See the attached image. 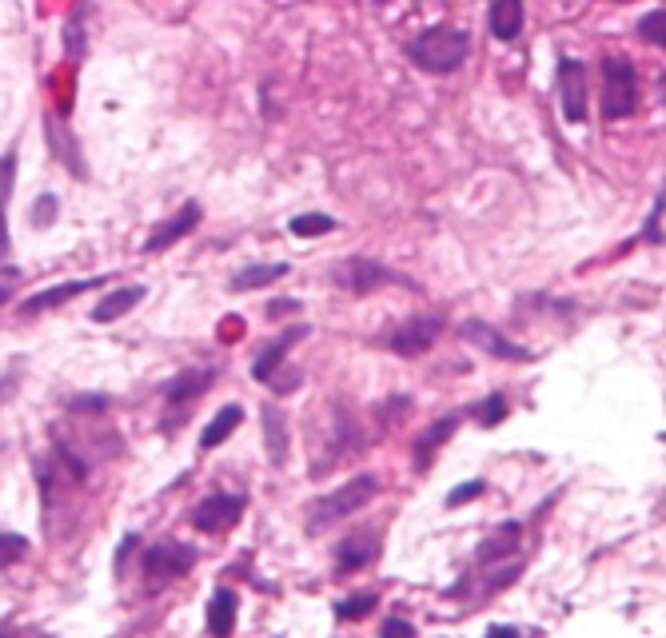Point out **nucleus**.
<instances>
[{
  "label": "nucleus",
  "mask_w": 666,
  "mask_h": 638,
  "mask_svg": "<svg viewBox=\"0 0 666 638\" xmlns=\"http://www.w3.org/2000/svg\"><path fill=\"white\" fill-rule=\"evenodd\" d=\"M635 32H639V40H647V44H655V48L666 52V8L647 12V16L635 24Z\"/></svg>",
  "instance_id": "obj_26"
},
{
  "label": "nucleus",
  "mask_w": 666,
  "mask_h": 638,
  "mask_svg": "<svg viewBox=\"0 0 666 638\" xmlns=\"http://www.w3.org/2000/svg\"><path fill=\"white\" fill-rule=\"evenodd\" d=\"M379 638H415V627H411L407 619H387Z\"/></svg>",
  "instance_id": "obj_34"
},
{
  "label": "nucleus",
  "mask_w": 666,
  "mask_h": 638,
  "mask_svg": "<svg viewBox=\"0 0 666 638\" xmlns=\"http://www.w3.org/2000/svg\"><path fill=\"white\" fill-rule=\"evenodd\" d=\"M483 491H487V483H483V479H471V483H463V487H455V491L447 495V507H463V503L479 499Z\"/></svg>",
  "instance_id": "obj_31"
},
{
  "label": "nucleus",
  "mask_w": 666,
  "mask_h": 638,
  "mask_svg": "<svg viewBox=\"0 0 666 638\" xmlns=\"http://www.w3.org/2000/svg\"><path fill=\"white\" fill-rule=\"evenodd\" d=\"M639 108V68L627 56H603V120H631Z\"/></svg>",
  "instance_id": "obj_3"
},
{
  "label": "nucleus",
  "mask_w": 666,
  "mask_h": 638,
  "mask_svg": "<svg viewBox=\"0 0 666 638\" xmlns=\"http://www.w3.org/2000/svg\"><path fill=\"white\" fill-rule=\"evenodd\" d=\"M16 383H20V375H16V371H8V375L0 379V403H4V399L16 391Z\"/></svg>",
  "instance_id": "obj_38"
},
{
  "label": "nucleus",
  "mask_w": 666,
  "mask_h": 638,
  "mask_svg": "<svg viewBox=\"0 0 666 638\" xmlns=\"http://www.w3.org/2000/svg\"><path fill=\"white\" fill-rule=\"evenodd\" d=\"M332 284L343 288V292H351V296H371V292L391 288V284L415 288L407 276H399V272H391V268H383L379 260H367V256H347V260H339L332 268Z\"/></svg>",
  "instance_id": "obj_4"
},
{
  "label": "nucleus",
  "mask_w": 666,
  "mask_h": 638,
  "mask_svg": "<svg viewBox=\"0 0 666 638\" xmlns=\"http://www.w3.org/2000/svg\"><path fill=\"white\" fill-rule=\"evenodd\" d=\"M264 439H268V459L276 463V467H284V459H288V415L276 407V403H268L264 407Z\"/></svg>",
  "instance_id": "obj_17"
},
{
  "label": "nucleus",
  "mask_w": 666,
  "mask_h": 638,
  "mask_svg": "<svg viewBox=\"0 0 666 638\" xmlns=\"http://www.w3.org/2000/svg\"><path fill=\"white\" fill-rule=\"evenodd\" d=\"M200 216H204V208H200L196 200H192V204H184V208H180L172 220H164V224H160V228H156V232L144 240V252H148V256H156V252L172 248L176 240H184V236H188V232L200 224Z\"/></svg>",
  "instance_id": "obj_13"
},
{
  "label": "nucleus",
  "mask_w": 666,
  "mask_h": 638,
  "mask_svg": "<svg viewBox=\"0 0 666 638\" xmlns=\"http://www.w3.org/2000/svg\"><path fill=\"white\" fill-rule=\"evenodd\" d=\"M196 563V551L188 543H160L144 555V575L148 579H176Z\"/></svg>",
  "instance_id": "obj_12"
},
{
  "label": "nucleus",
  "mask_w": 666,
  "mask_h": 638,
  "mask_svg": "<svg viewBox=\"0 0 666 638\" xmlns=\"http://www.w3.org/2000/svg\"><path fill=\"white\" fill-rule=\"evenodd\" d=\"M52 220H56V196H40L36 208H32V224H36V228H48Z\"/></svg>",
  "instance_id": "obj_32"
},
{
  "label": "nucleus",
  "mask_w": 666,
  "mask_h": 638,
  "mask_svg": "<svg viewBox=\"0 0 666 638\" xmlns=\"http://www.w3.org/2000/svg\"><path fill=\"white\" fill-rule=\"evenodd\" d=\"M100 284H104V276H88V280H72V284H52V288H44V292H32V296L20 304V312H24V316H40V312L64 308L68 300H76V296H84V292H92V288H100Z\"/></svg>",
  "instance_id": "obj_10"
},
{
  "label": "nucleus",
  "mask_w": 666,
  "mask_h": 638,
  "mask_svg": "<svg viewBox=\"0 0 666 638\" xmlns=\"http://www.w3.org/2000/svg\"><path fill=\"white\" fill-rule=\"evenodd\" d=\"M611 4H631V0H611Z\"/></svg>",
  "instance_id": "obj_41"
},
{
  "label": "nucleus",
  "mask_w": 666,
  "mask_h": 638,
  "mask_svg": "<svg viewBox=\"0 0 666 638\" xmlns=\"http://www.w3.org/2000/svg\"><path fill=\"white\" fill-rule=\"evenodd\" d=\"M244 507H248L244 495H208V499L192 511V527H196V531H208V535H220V531H228V527L240 523Z\"/></svg>",
  "instance_id": "obj_8"
},
{
  "label": "nucleus",
  "mask_w": 666,
  "mask_h": 638,
  "mask_svg": "<svg viewBox=\"0 0 666 638\" xmlns=\"http://www.w3.org/2000/svg\"><path fill=\"white\" fill-rule=\"evenodd\" d=\"M4 208H8V200H0V260L8 256V244H12V240H8V212H4Z\"/></svg>",
  "instance_id": "obj_37"
},
{
  "label": "nucleus",
  "mask_w": 666,
  "mask_h": 638,
  "mask_svg": "<svg viewBox=\"0 0 666 638\" xmlns=\"http://www.w3.org/2000/svg\"><path fill=\"white\" fill-rule=\"evenodd\" d=\"M375 551H379V543H375L371 535H363V539H347V543L339 547V575L367 567V563L375 559Z\"/></svg>",
  "instance_id": "obj_23"
},
{
  "label": "nucleus",
  "mask_w": 666,
  "mask_h": 638,
  "mask_svg": "<svg viewBox=\"0 0 666 638\" xmlns=\"http://www.w3.org/2000/svg\"><path fill=\"white\" fill-rule=\"evenodd\" d=\"M244 423V407H236V403H228L224 411H216V419L204 427V435H200V447L204 451H212V447H220L236 427Z\"/></svg>",
  "instance_id": "obj_21"
},
{
  "label": "nucleus",
  "mask_w": 666,
  "mask_h": 638,
  "mask_svg": "<svg viewBox=\"0 0 666 638\" xmlns=\"http://www.w3.org/2000/svg\"><path fill=\"white\" fill-rule=\"evenodd\" d=\"M663 216H666V184H663V192H659V200H655V208H651V216H647V228H643L639 240L663 244Z\"/></svg>",
  "instance_id": "obj_29"
},
{
  "label": "nucleus",
  "mask_w": 666,
  "mask_h": 638,
  "mask_svg": "<svg viewBox=\"0 0 666 638\" xmlns=\"http://www.w3.org/2000/svg\"><path fill=\"white\" fill-rule=\"evenodd\" d=\"M487 638H519V631H515V627H495Z\"/></svg>",
  "instance_id": "obj_39"
},
{
  "label": "nucleus",
  "mask_w": 666,
  "mask_h": 638,
  "mask_svg": "<svg viewBox=\"0 0 666 638\" xmlns=\"http://www.w3.org/2000/svg\"><path fill=\"white\" fill-rule=\"evenodd\" d=\"M16 284H20V268H0V304H8V300H12Z\"/></svg>",
  "instance_id": "obj_33"
},
{
  "label": "nucleus",
  "mask_w": 666,
  "mask_h": 638,
  "mask_svg": "<svg viewBox=\"0 0 666 638\" xmlns=\"http://www.w3.org/2000/svg\"><path fill=\"white\" fill-rule=\"evenodd\" d=\"M519 539H523V527L519 523H503L483 547H479V563H499V559H507V555H515V547H519Z\"/></svg>",
  "instance_id": "obj_22"
},
{
  "label": "nucleus",
  "mask_w": 666,
  "mask_h": 638,
  "mask_svg": "<svg viewBox=\"0 0 666 638\" xmlns=\"http://www.w3.org/2000/svg\"><path fill=\"white\" fill-rule=\"evenodd\" d=\"M459 423H463V415H443V419H435L423 435H415V447H411V463H415V471H427V467L435 463V451L459 431Z\"/></svg>",
  "instance_id": "obj_14"
},
{
  "label": "nucleus",
  "mask_w": 666,
  "mask_h": 638,
  "mask_svg": "<svg viewBox=\"0 0 666 638\" xmlns=\"http://www.w3.org/2000/svg\"><path fill=\"white\" fill-rule=\"evenodd\" d=\"M0 638H4V635H0Z\"/></svg>",
  "instance_id": "obj_42"
},
{
  "label": "nucleus",
  "mask_w": 666,
  "mask_h": 638,
  "mask_svg": "<svg viewBox=\"0 0 666 638\" xmlns=\"http://www.w3.org/2000/svg\"><path fill=\"white\" fill-rule=\"evenodd\" d=\"M68 407H72V411H104V407H108V395H80V399H72Z\"/></svg>",
  "instance_id": "obj_35"
},
{
  "label": "nucleus",
  "mask_w": 666,
  "mask_h": 638,
  "mask_svg": "<svg viewBox=\"0 0 666 638\" xmlns=\"http://www.w3.org/2000/svg\"><path fill=\"white\" fill-rule=\"evenodd\" d=\"M375 495H379V479H375V475H355V479H347L343 487H335L332 495H324V499H316V503L308 507V531H312V535H316V531H328L332 523L355 515V511H363Z\"/></svg>",
  "instance_id": "obj_2"
},
{
  "label": "nucleus",
  "mask_w": 666,
  "mask_h": 638,
  "mask_svg": "<svg viewBox=\"0 0 666 638\" xmlns=\"http://www.w3.org/2000/svg\"><path fill=\"white\" fill-rule=\"evenodd\" d=\"M659 511H666V495H663V503H659Z\"/></svg>",
  "instance_id": "obj_40"
},
{
  "label": "nucleus",
  "mask_w": 666,
  "mask_h": 638,
  "mask_svg": "<svg viewBox=\"0 0 666 638\" xmlns=\"http://www.w3.org/2000/svg\"><path fill=\"white\" fill-rule=\"evenodd\" d=\"M443 331H447V319L443 316H411L403 319V323H395L383 343H387V351H395L403 359H415V355L431 351Z\"/></svg>",
  "instance_id": "obj_5"
},
{
  "label": "nucleus",
  "mask_w": 666,
  "mask_h": 638,
  "mask_svg": "<svg viewBox=\"0 0 666 638\" xmlns=\"http://www.w3.org/2000/svg\"><path fill=\"white\" fill-rule=\"evenodd\" d=\"M28 555V539L24 535H0V567H12Z\"/></svg>",
  "instance_id": "obj_30"
},
{
  "label": "nucleus",
  "mask_w": 666,
  "mask_h": 638,
  "mask_svg": "<svg viewBox=\"0 0 666 638\" xmlns=\"http://www.w3.org/2000/svg\"><path fill=\"white\" fill-rule=\"evenodd\" d=\"M288 272H292V264H252V268H244V272L232 276V292H256V288H268V284H276V280L288 276Z\"/></svg>",
  "instance_id": "obj_19"
},
{
  "label": "nucleus",
  "mask_w": 666,
  "mask_h": 638,
  "mask_svg": "<svg viewBox=\"0 0 666 638\" xmlns=\"http://www.w3.org/2000/svg\"><path fill=\"white\" fill-rule=\"evenodd\" d=\"M236 631V595L232 591H216L208 603V635L212 638H232Z\"/></svg>",
  "instance_id": "obj_18"
},
{
  "label": "nucleus",
  "mask_w": 666,
  "mask_h": 638,
  "mask_svg": "<svg viewBox=\"0 0 666 638\" xmlns=\"http://www.w3.org/2000/svg\"><path fill=\"white\" fill-rule=\"evenodd\" d=\"M288 228H292V236L312 240V236H328V232H335V220L332 216H324V212H304V216H296Z\"/></svg>",
  "instance_id": "obj_25"
},
{
  "label": "nucleus",
  "mask_w": 666,
  "mask_h": 638,
  "mask_svg": "<svg viewBox=\"0 0 666 638\" xmlns=\"http://www.w3.org/2000/svg\"><path fill=\"white\" fill-rule=\"evenodd\" d=\"M487 24H491V36L511 44L523 36V24H527V0H491V12H487Z\"/></svg>",
  "instance_id": "obj_15"
},
{
  "label": "nucleus",
  "mask_w": 666,
  "mask_h": 638,
  "mask_svg": "<svg viewBox=\"0 0 666 638\" xmlns=\"http://www.w3.org/2000/svg\"><path fill=\"white\" fill-rule=\"evenodd\" d=\"M144 300V288L140 284H128V288H116V292H108L96 308H92V323H116L120 316H128L136 304Z\"/></svg>",
  "instance_id": "obj_16"
},
{
  "label": "nucleus",
  "mask_w": 666,
  "mask_h": 638,
  "mask_svg": "<svg viewBox=\"0 0 666 638\" xmlns=\"http://www.w3.org/2000/svg\"><path fill=\"white\" fill-rule=\"evenodd\" d=\"M296 312H300V300H272V304H268V316L272 319L296 316Z\"/></svg>",
  "instance_id": "obj_36"
},
{
  "label": "nucleus",
  "mask_w": 666,
  "mask_h": 638,
  "mask_svg": "<svg viewBox=\"0 0 666 638\" xmlns=\"http://www.w3.org/2000/svg\"><path fill=\"white\" fill-rule=\"evenodd\" d=\"M48 144H52L56 160H64V164H68V172H72L76 180H84V176H88V168H84V160H80V152H76L72 132H68V128L60 132V124H56V120H48Z\"/></svg>",
  "instance_id": "obj_20"
},
{
  "label": "nucleus",
  "mask_w": 666,
  "mask_h": 638,
  "mask_svg": "<svg viewBox=\"0 0 666 638\" xmlns=\"http://www.w3.org/2000/svg\"><path fill=\"white\" fill-rule=\"evenodd\" d=\"M60 40H64V52H68L72 60H84V52H88V20H84V8H76V12L64 20Z\"/></svg>",
  "instance_id": "obj_24"
},
{
  "label": "nucleus",
  "mask_w": 666,
  "mask_h": 638,
  "mask_svg": "<svg viewBox=\"0 0 666 638\" xmlns=\"http://www.w3.org/2000/svg\"><path fill=\"white\" fill-rule=\"evenodd\" d=\"M371 607H375V595H351V599H339L335 603V619H363V615H371Z\"/></svg>",
  "instance_id": "obj_28"
},
{
  "label": "nucleus",
  "mask_w": 666,
  "mask_h": 638,
  "mask_svg": "<svg viewBox=\"0 0 666 638\" xmlns=\"http://www.w3.org/2000/svg\"><path fill=\"white\" fill-rule=\"evenodd\" d=\"M216 383V371L212 367H188V371H180V375H172L164 387H160V395H164V403L168 407H188L192 399H200L208 387Z\"/></svg>",
  "instance_id": "obj_11"
},
{
  "label": "nucleus",
  "mask_w": 666,
  "mask_h": 638,
  "mask_svg": "<svg viewBox=\"0 0 666 638\" xmlns=\"http://www.w3.org/2000/svg\"><path fill=\"white\" fill-rule=\"evenodd\" d=\"M300 339H308V323L288 327V331H284V335H276L264 351H256V359H252V379L272 383V375H276V371H284V359H288V351H292Z\"/></svg>",
  "instance_id": "obj_9"
},
{
  "label": "nucleus",
  "mask_w": 666,
  "mask_h": 638,
  "mask_svg": "<svg viewBox=\"0 0 666 638\" xmlns=\"http://www.w3.org/2000/svg\"><path fill=\"white\" fill-rule=\"evenodd\" d=\"M559 100H563V116L571 124H587L591 116V96H587V64L575 56H559Z\"/></svg>",
  "instance_id": "obj_7"
},
{
  "label": "nucleus",
  "mask_w": 666,
  "mask_h": 638,
  "mask_svg": "<svg viewBox=\"0 0 666 638\" xmlns=\"http://www.w3.org/2000/svg\"><path fill=\"white\" fill-rule=\"evenodd\" d=\"M511 415V403H507V395H487L479 407H475V419H479V427H499L503 419Z\"/></svg>",
  "instance_id": "obj_27"
},
{
  "label": "nucleus",
  "mask_w": 666,
  "mask_h": 638,
  "mask_svg": "<svg viewBox=\"0 0 666 638\" xmlns=\"http://www.w3.org/2000/svg\"><path fill=\"white\" fill-rule=\"evenodd\" d=\"M459 339H467L471 347H479V351H487L491 359H503V363H531L535 359V351H527V347H519L515 339H507L499 327H491L487 319H463L459 323Z\"/></svg>",
  "instance_id": "obj_6"
},
{
  "label": "nucleus",
  "mask_w": 666,
  "mask_h": 638,
  "mask_svg": "<svg viewBox=\"0 0 666 638\" xmlns=\"http://www.w3.org/2000/svg\"><path fill=\"white\" fill-rule=\"evenodd\" d=\"M467 56H471V36L455 24H431L427 32H419L407 44V60L419 72H431V76L459 72L467 64Z\"/></svg>",
  "instance_id": "obj_1"
}]
</instances>
